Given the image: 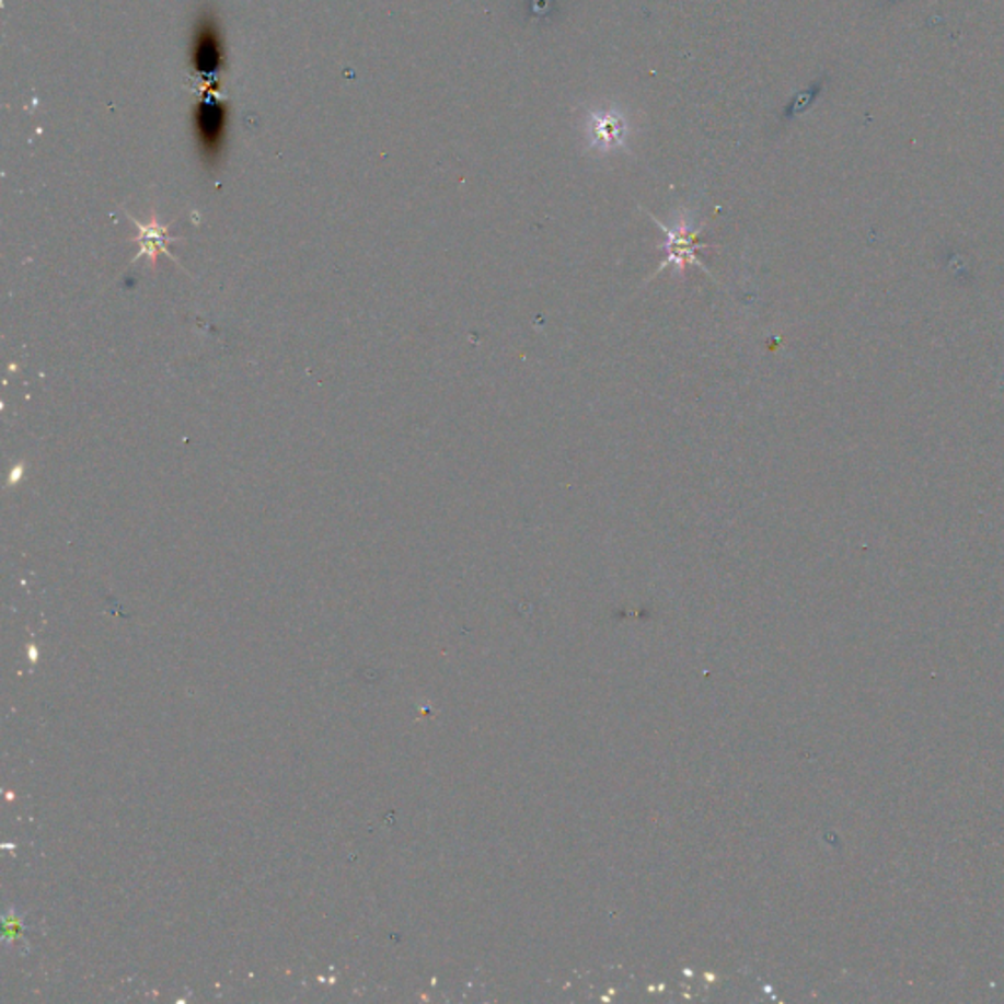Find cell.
Here are the masks:
<instances>
[{"mask_svg": "<svg viewBox=\"0 0 1004 1004\" xmlns=\"http://www.w3.org/2000/svg\"><path fill=\"white\" fill-rule=\"evenodd\" d=\"M649 218L659 226V230L666 235L663 244H659V250H663V259L659 263L656 275L657 273L666 272L667 267H671L677 275H681V273H685L689 265L708 273V269L701 262V257H699V252L704 247H708V245L699 242L703 226L696 228L685 215L677 218V222L673 226H666L663 222H659L656 217H651V215H649Z\"/></svg>", "mask_w": 1004, "mask_h": 1004, "instance_id": "1", "label": "cell"}, {"mask_svg": "<svg viewBox=\"0 0 1004 1004\" xmlns=\"http://www.w3.org/2000/svg\"><path fill=\"white\" fill-rule=\"evenodd\" d=\"M191 61H193V67H195L197 76L200 77V81H205L207 85H212L215 81H218V77L224 69V42H222L220 28H218L217 14L210 12V10H205L200 14L197 26H195V38H193V47H191Z\"/></svg>", "mask_w": 1004, "mask_h": 1004, "instance_id": "2", "label": "cell"}, {"mask_svg": "<svg viewBox=\"0 0 1004 1004\" xmlns=\"http://www.w3.org/2000/svg\"><path fill=\"white\" fill-rule=\"evenodd\" d=\"M228 126V106L212 91L203 94L195 108V134L205 161H218L222 155Z\"/></svg>", "mask_w": 1004, "mask_h": 1004, "instance_id": "3", "label": "cell"}, {"mask_svg": "<svg viewBox=\"0 0 1004 1004\" xmlns=\"http://www.w3.org/2000/svg\"><path fill=\"white\" fill-rule=\"evenodd\" d=\"M134 222H136L138 232H140L138 240H136L138 245H140V252L136 255V259L141 257V255H148L151 265H155L158 255H160L161 252L175 259V255L171 254L170 247H168L171 242V238L168 235V226H161L155 217L151 218L150 224H141L136 218H134Z\"/></svg>", "mask_w": 1004, "mask_h": 1004, "instance_id": "4", "label": "cell"}, {"mask_svg": "<svg viewBox=\"0 0 1004 1004\" xmlns=\"http://www.w3.org/2000/svg\"><path fill=\"white\" fill-rule=\"evenodd\" d=\"M592 143H599L602 150H611L626 138V124L614 114H592Z\"/></svg>", "mask_w": 1004, "mask_h": 1004, "instance_id": "5", "label": "cell"}]
</instances>
